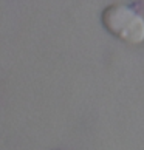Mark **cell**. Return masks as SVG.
Masks as SVG:
<instances>
[{
  "label": "cell",
  "mask_w": 144,
  "mask_h": 150,
  "mask_svg": "<svg viewBox=\"0 0 144 150\" xmlns=\"http://www.w3.org/2000/svg\"><path fill=\"white\" fill-rule=\"evenodd\" d=\"M104 26L129 43H141L144 40V19L127 5H113L102 13Z\"/></svg>",
  "instance_id": "obj_1"
}]
</instances>
